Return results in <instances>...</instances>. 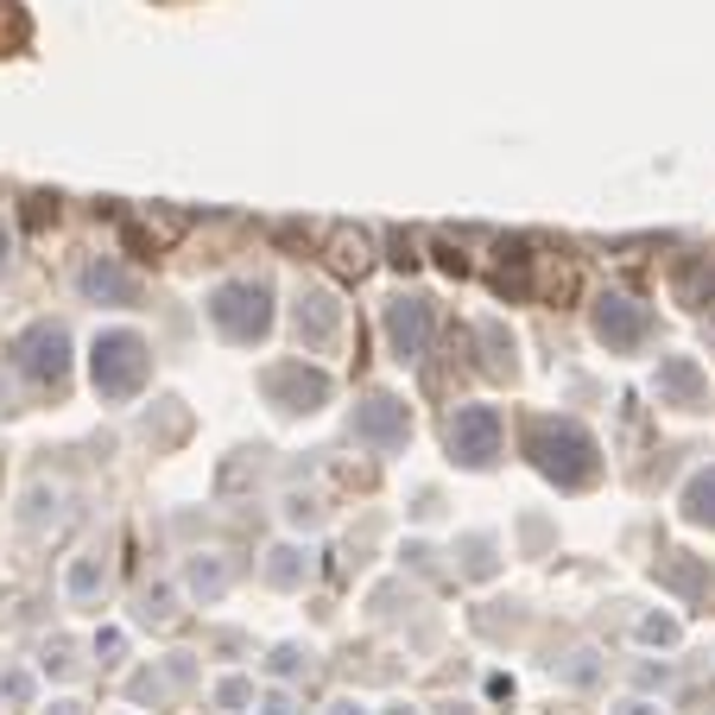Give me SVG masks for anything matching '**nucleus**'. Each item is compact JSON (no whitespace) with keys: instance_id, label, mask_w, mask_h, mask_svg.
Segmentation results:
<instances>
[{"instance_id":"1","label":"nucleus","mask_w":715,"mask_h":715,"mask_svg":"<svg viewBox=\"0 0 715 715\" xmlns=\"http://www.w3.org/2000/svg\"><path fill=\"white\" fill-rule=\"evenodd\" d=\"M526 450H532L538 475L558 487H588L602 475V443L576 425V418H538L532 437H526Z\"/></svg>"},{"instance_id":"2","label":"nucleus","mask_w":715,"mask_h":715,"mask_svg":"<svg viewBox=\"0 0 715 715\" xmlns=\"http://www.w3.org/2000/svg\"><path fill=\"white\" fill-rule=\"evenodd\" d=\"M153 374V349H146V336L133 330H102L96 336V349H89V381L102 393L108 406H128L133 393L146 386Z\"/></svg>"},{"instance_id":"3","label":"nucleus","mask_w":715,"mask_h":715,"mask_svg":"<svg viewBox=\"0 0 715 715\" xmlns=\"http://www.w3.org/2000/svg\"><path fill=\"white\" fill-rule=\"evenodd\" d=\"M209 323H216V336L234 342V349L266 342V330H273V285H266V279L216 285V292H209Z\"/></svg>"},{"instance_id":"4","label":"nucleus","mask_w":715,"mask_h":715,"mask_svg":"<svg viewBox=\"0 0 715 715\" xmlns=\"http://www.w3.org/2000/svg\"><path fill=\"white\" fill-rule=\"evenodd\" d=\"M260 393H266V406L273 411L305 418V411L330 406V374H323V367H305V361H279V367L260 374Z\"/></svg>"},{"instance_id":"5","label":"nucleus","mask_w":715,"mask_h":715,"mask_svg":"<svg viewBox=\"0 0 715 715\" xmlns=\"http://www.w3.org/2000/svg\"><path fill=\"white\" fill-rule=\"evenodd\" d=\"M13 367H20L32 386H64L70 381V330H64V323H32V330L13 342Z\"/></svg>"},{"instance_id":"6","label":"nucleus","mask_w":715,"mask_h":715,"mask_svg":"<svg viewBox=\"0 0 715 715\" xmlns=\"http://www.w3.org/2000/svg\"><path fill=\"white\" fill-rule=\"evenodd\" d=\"M349 437H355V443H367V450H381V457L406 450V437H411L406 399H393V393H367V399L355 406V418H349Z\"/></svg>"},{"instance_id":"7","label":"nucleus","mask_w":715,"mask_h":715,"mask_svg":"<svg viewBox=\"0 0 715 715\" xmlns=\"http://www.w3.org/2000/svg\"><path fill=\"white\" fill-rule=\"evenodd\" d=\"M501 437H507V425H501L494 406H457V418H450V457L462 469H487L501 457Z\"/></svg>"},{"instance_id":"8","label":"nucleus","mask_w":715,"mask_h":715,"mask_svg":"<svg viewBox=\"0 0 715 715\" xmlns=\"http://www.w3.org/2000/svg\"><path fill=\"white\" fill-rule=\"evenodd\" d=\"M595 336H602V349H614V355H634L639 342L652 336V310L639 305V298H627V292H602L595 298Z\"/></svg>"},{"instance_id":"9","label":"nucleus","mask_w":715,"mask_h":715,"mask_svg":"<svg viewBox=\"0 0 715 715\" xmlns=\"http://www.w3.org/2000/svg\"><path fill=\"white\" fill-rule=\"evenodd\" d=\"M381 323H386V349H393L399 361H425V355H431V336H437L431 298H406V292H399V298L386 305Z\"/></svg>"},{"instance_id":"10","label":"nucleus","mask_w":715,"mask_h":715,"mask_svg":"<svg viewBox=\"0 0 715 715\" xmlns=\"http://www.w3.org/2000/svg\"><path fill=\"white\" fill-rule=\"evenodd\" d=\"M652 393H659V406H671V411H703L710 406V374L690 355H664Z\"/></svg>"},{"instance_id":"11","label":"nucleus","mask_w":715,"mask_h":715,"mask_svg":"<svg viewBox=\"0 0 715 715\" xmlns=\"http://www.w3.org/2000/svg\"><path fill=\"white\" fill-rule=\"evenodd\" d=\"M292 323H298V342H305V349H317V355L336 349V336H342V305H336V292H323V285L298 292Z\"/></svg>"},{"instance_id":"12","label":"nucleus","mask_w":715,"mask_h":715,"mask_svg":"<svg viewBox=\"0 0 715 715\" xmlns=\"http://www.w3.org/2000/svg\"><path fill=\"white\" fill-rule=\"evenodd\" d=\"M77 285L89 305H140V279H133L121 260H89L77 273Z\"/></svg>"},{"instance_id":"13","label":"nucleus","mask_w":715,"mask_h":715,"mask_svg":"<svg viewBox=\"0 0 715 715\" xmlns=\"http://www.w3.org/2000/svg\"><path fill=\"white\" fill-rule=\"evenodd\" d=\"M234 583V563L229 558H190L184 563V588L197 595V602H222Z\"/></svg>"},{"instance_id":"14","label":"nucleus","mask_w":715,"mask_h":715,"mask_svg":"<svg viewBox=\"0 0 715 715\" xmlns=\"http://www.w3.org/2000/svg\"><path fill=\"white\" fill-rule=\"evenodd\" d=\"M659 583H664V588H678V595H690V602H710V595H715V576H710V570H703L696 558H684V551L659 563Z\"/></svg>"},{"instance_id":"15","label":"nucleus","mask_w":715,"mask_h":715,"mask_svg":"<svg viewBox=\"0 0 715 715\" xmlns=\"http://www.w3.org/2000/svg\"><path fill=\"white\" fill-rule=\"evenodd\" d=\"M102 588H108V563L96 558V551H82V558L70 563V576H64V595H70V602L82 608V602H96Z\"/></svg>"},{"instance_id":"16","label":"nucleus","mask_w":715,"mask_h":715,"mask_svg":"<svg viewBox=\"0 0 715 715\" xmlns=\"http://www.w3.org/2000/svg\"><path fill=\"white\" fill-rule=\"evenodd\" d=\"M684 519H690V526H715V469H696V475H690Z\"/></svg>"},{"instance_id":"17","label":"nucleus","mask_w":715,"mask_h":715,"mask_svg":"<svg viewBox=\"0 0 715 715\" xmlns=\"http://www.w3.org/2000/svg\"><path fill=\"white\" fill-rule=\"evenodd\" d=\"M710 292H715V266L710 260H684L678 266V305H710Z\"/></svg>"},{"instance_id":"18","label":"nucleus","mask_w":715,"mask_h":715,"mask_svg":"<svg viewBox=\"0 0 715 715\" xmlns=\"http://www.w3.org/2000/svg\"><path fill=\"white\" fill-rule=\"evenodd\" d=\"M305 576H310V558L298 551V544H279L273 563H266V583H273V588H298Z\"/></svg>"},{"instance_id":"19","label":"nucleus","mask_w":715,"mask_h":715,"mask_svg":"<svg viewBox=\"0 0 715 715\" xmlns=\"http://www.w3.org/2000/svg\"><path fill=\"white\" fill-rule=\"evenodd\" d=\"M475 336H482V361H487V367H494V374H513V336L501 330L494 317H482Z\"/></svg>"},{"instance_id":"20","label":"nucleus","mask_w":715,"mask_h":715,"mask_svg":"<svg viewBox=\"0 0 715 715\" xmlns=\"http://www.w3.org/2000/svg\"><path fill=\"white\" fill-rule=\"evenodd\" d=\"M0 703L26 710V703H32V671H20V664H0Z\"/></svg>"},{"instance_id":"21","label":"nucleus","mask_w":715,"mask_h":715,"mask_svg":"<svg viewBox=\"0 0 715 715\" xmlns=\"http://www.w3.org/2000/svg\"><path fill=\"white\" fill-rule=\"evenodd\" d=\"M367 234H336V266H349V273H367Z\"/></svg>"},{"instance_id":"22","label":"nucleus","mask_w":715,"mask_h":715,"mask_svg":"<svg viewBox=\"0 0 715 715\" xmlns=\"http://www.w3.org/2000/svg\"><path fill=\"white\" fill-rule=\"evenodd\" d=\"M38 664H45V671H52V678H70V671H77V646H70V639H52V646H45V652H38Z\"/></svg>"},{"instance_id":"23","label":"nucleus","mask_w":715,"mask_h":715,"mask_svg":"<svg viewBox=\"0 0 715 715\" xmlns=\"http://www.w3.org/2000/svg\"><path fill=\"white\" fill-rule=\"evenodd\" d=\"M248 703H254V684H248V678H222V684H216V710L222 715L248 710Z\"/></svg>"},{"instance_id":"24","label":"nucleus","mask_w":715,"mask_h":715,"mask_svg":"<svg viewBox=\"0 0 715 715\" xmlns=\"http://www.w3.org/2000/svg\"><path fill=\"white\" fill-rule=\"evenodd\" d=\"M20 519H26V526H45V519H57V494H52V487H32Z\"/></svg>"},{"instance_id":"25","label":"nucleus","mask_w":715,"mask_h":715,"mask_svg":"<svg viewBox=\"0 0 715 715\" xmlns=\"http://www.w3.org/2000/svg\"><path fill=\"white\" fill-rule=\"evenodd\" d=\"M639 639H652V646H671V639H678V620H671V614H646V620H639Z\"/></svg>"},{"instance_id":"26","label":"nucleus","mask_w":715,"mask_h":715,"mask_svg":"<svg viewBox=\"0 0 715 715\" xmlns=\"http://www.w3.org/2000/svg\"><path fill=\"white\" fill-rule=\"evenodd\" d=\"M305 659H310V652H298V646H279V652L266 659V671H273V678H298V671H305Z\"/></svg>"},{"instance_id":"27","label":"nucleus","mask_w":715,"mask_h":715,"mask_svg":"<svg viewBox=\"0 0 715 715\" xmlns=\"http://www.w3.org/2000/svg\"><path fill=\"white\" fill-rule=\"evenodd\" d=\"M140 620H172V588H146L140 595Z\"/></svg>"},{"instance_id":"28","label":"nucleus","mask_w":715,"mask_h":715,"mask_svg":"<svg viewBox=\"0 0 715 715\" xmlns=\"http://www.w3.org/2000/svg\"><path fill=\"white\" fill-rule=\"evenodd\" d=\"M487 551H494L487 538H469V544H462V558H469V576H487V570H494V558H487Z\"/></svg>"},{"instance_id":"29","label":"nucleus","mask_w":715,"mask_h":715,"mask_svg":"<svg viewBox=\"0 0 715 715\" xmlns=\"http://www.w3.org/2000/svg\"><path fill=\"white\" fill-rule=\"evenodd\" d=\"M96 652H102V664H121V652H128V639H121V634H102V639H96Z\"/></svg>"},{"instance_id":"30","label":"nucleus","mask_w":715,"mask_h":715,"mask_svg":"<svg viewBox=\"0 0 715 715\" xmlns=\"http://www.w3.org/2000/svg\"><path fill=\"white\" fill-rule=\"evenodd\" d=\"M260 715H298V703H292V696H285V690H273V696H266V703H260Z\"/></svg>"},{"instance_id":"31","label":"nucleus","mask_w":715,"mask_h":715,"mask_svg":"<svg viewBox=\"0 0 715 715\" xmlns=\"http://www.w3.org/2000/svg\"><path fill=\"white\" fill-rule=\"evenodd\" d=\"M563 678H570V684H588V678H595V664H588V652H576V664H563Z\"/></svg>"},{"instance_id":"32","label":"nucleus","mask_w":715,"mask_h":715,"mask_svg":"<svg viewBox=\"0 0 715 715\" xmlns=\"http://www.w3.org/2000/svg\"><path fill=\"white\" fill-rule=\"evenodd\" d=\"M614 715H659V710H652V703H639V696H627V703H620Z\"/></svg>"},{"instance_id":"33","label":"nucleus","mask_w":715,"mask_h":715,"mask_svg":"<svg viewBox=\"0 0 715 715\" xmlns=\"http://www.w3.org/2000/svg\"><path fill=\"white\" fill-rule=\"evenodd\" d=\"M45 715H89V710H82V703H52Z\"/></svg>"},{"instance_id":"34","label":"nucleus","mask_w":715,"mask_h":715,"mask_svg":"<svg viewBox=\"0 0 715 715\" xmlns=\"http://www.w3.org/2000/svg\"><path fill=\"white\" fill-rule=\"evenodd\" d=\"M330 715H361V703H349V696H342V703H330Z\"/></svg>"},{"instance_id":"35","label":"nucleus","mask_w":715,"mask_h":715,"mask_svg":"<svg viewBox=\"0 0 715 715\" xmlns=\"http://www.w3.org/2000/svg\"><path fill=\"white\" fill-rule=\"evenodd\" d=\"M7 254H13V234L0 229V266H7Z\"/></svg>"},{"instance_id":"36","label":"nucleus","mask_w":715,"mask_h":715,"mask_svg":"<svg viewBox=\"0 0 715 715\" xmlns=\"http://www.w3.org/2000/svg\"><path fill=\"white\" fill-rule=\"evenodd\" d=\"M386 715H418V710H411V703H393V710H386Z\"/></svg>"}]
</instances>
